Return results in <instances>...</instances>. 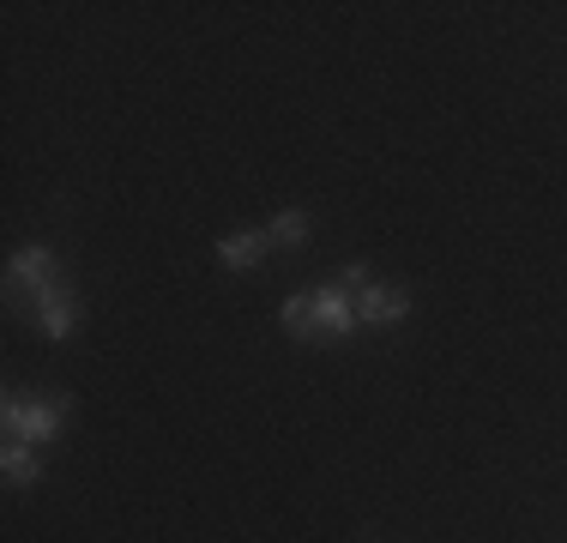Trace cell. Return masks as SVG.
I'll return each instance as SVG.
<instances>
[{"instance_id":"obj_1","label":"cell","mask_w":567,"mask_h":543,"mask_svg":"<svg viewBox=\"0 0 567 543\" xmlns=\"http://www.w3.org/2000/svg\"><path fill=\"white\" fill-rule=\"evenodd\" d=\"M350 326H357V303L339 290V284H327V290H302L284 303V332L302 338V345H315V338H344Z\"/></svg>"},{"instance_id":"obj_2","label":"cell","mask_w":567,"mask_h":543,"mask_svg":"<svg viewBox=\"0 0 567 543\" xmlns=\"http://www.w3.org/2000/svg\"><path fill=\"white\" fill-rule=\"evenodd\" d=\"M66 423V392H7V441L49 447Z\"/></svg>"},{"instance_id":"obj_3","label":"cell","mask_w":567,"mask_h":543,"mask_svg":"<svg viewBox=\"0 0 567 543\" xmlns=\"http://www.w3.org/2000/svg\"><path fill=\"white\" fill-rule=\"evenodd\" d=\"M55 284H61V272H55V254L49 248H19L12 254V266H7V296L12 303H43Z\"/></svg>"},{"instance_id":"obj_4","label":"cell","mask_w":567,"mask_h":543,"mask_svg":"<svg viewBox=\"0 0 567 543\" xmlns=\"http://www.w3.org/2000/svg\"><path fill=\"white\" fill-rule=\"evenodd\" d=\"M411 315V290L404 284H369L357 296V326H393Z\"/></svg>"},{"instance_id":"obj_5","label":"cell","mask_w":567,"mask_h":543,"mask_svg":"<svg viewBox=\"0 0 567 543\" xmlns=\"http://www.w3.org/2000/svg\"><path fill=\"white\" fill-rule=\"evenodd\" d=\"M79 315H85V303L73 296V284H66V278L43 296V303H37V320H43V332H49V338H66V332L79 326Z\"/></svg>"},{"instance_id":"obj_6","label":"cell","mask_w":567,"mask_h":543,"mask_svg":"<svg viewBox=\"0 0 567 543\" xmlns=\"http://www.w3.org/2000/svg\"><path fill=\"white\" fill-rule=\"evenodd\" d=\"M266 248H272V236H266V229H248V236H224L218 242V260L229 272H248V266H260Z\"/></svg>"},{"instance_id":"obj_7","label":"cell","mask_w":567,"mask_h":543,"mask_svg":"<svg viewBox=\"0 0 567 543\" xmlns=\"http://www.w3.org/2000/svg\"><path fill=\"white\" fill-rule=\"evenodd\" d=\"M0 465H7V483H12V489H24V483L43 478V459H37V447H19V441H7V459H0Z\"/></svg>"},{"instance_id":"obj_8","label":"cell","mask_w":567,"mask_h":543,"mask_svg":"<svg viewBox=\"0 0 567 543\" xmlns=\"http://www.w3.org/2000/svg\"><path fill=\"white\" fill-rule=\"evenodd\" d=\"M266 236H272L278 248H296V242H308V217L296 212V206H284V212L272 217V229H266Z\"/></svg>"},{"instance_id":"obj_9","label":"cell","mask_w":567,"mask_h":543,"mask_svg":"<svg viewBox=\"0 0 567 543\" xmlns=\"http://www.w3.org/2000/svg\"><path fill=\"white\" fill-rule=\"evenodd\" d=\"M369 284H374V278H369V266H344V272H339V290L350 296V303H357V296L369 290Z\"/></svg>"}]
</instances>
